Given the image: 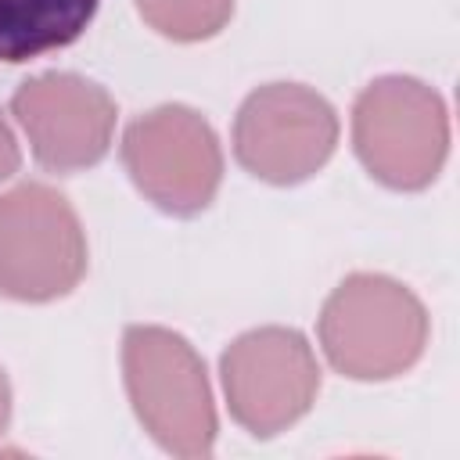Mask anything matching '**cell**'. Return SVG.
I'll return each mask as SVG.
<instances>
[{"label": "cell", "instance_id": "obj_12", "mask_svg": "<svg viewBox=\"0 0 460 460\" xmlns=\"http://www.w3.org/2000/svg\"><path fill=\"white\" fill-rule=\"evenodd\" d=\"M7 417H11V388H7V377L0 370V431L7 428Z\"/></svg>", "mask_w": 460, "mask_h": 460}, {"label": "cell", "instance_id": "obj_5", "mask_svg": "<svg viewBox=\"0 0 460 460\" xmlns=\"http://www.w3.org/2000/svg\"><path fill=\"white\" fill-rule=\"evenodd\" d=\"M122 162L140 194L172 216L208 208L223 180V155L212 126L183 104L140 115L122 137Z\"/></svg>", "mask_w": 460, "mask_h": 460}, {"label": "cell", "instance_id": "obj_2", "mask_svg": "<svg viewBox=\"0 0 460 460\" xmlns=\"http://www.w3.org/2000/svg\"><path fill=\"white\" fill-rule=\"evenodd\" d=\"M129 402L151 438L176 456H205L216 442V410L198 352L165 327H129L122 338Z\"/></svg>", "mask_w": 460, "mask_h": 460}, {"label": "cell", "instance_id": "obj_10", "mask_svg": "<svg viewBox=\"0 0 460 460\" xmlns=\"http://www.w3.org/2000/svg\"><path fill=\"white\" fill-rule=\"evenodd\" d=\"M137 7L155 32L183 43L216 36L234 14V0H137Z\"/></svg>", "mask_w": 460, "mask_h": 460}, {"label": "cell", "instance_id": "obj_7", "mask_svg": "<svg viewBox=\"0 0 460 460\" xmlns=\"http://www.w3.org/2000/svg\"><path fill=\"white\" fill-rule=\"evenodd\" d=\"M320 367L309 341L288 327L241 334L223 352V392L234 420L270 438L295 424L316 399Z\"/></svg>", "mask_w": 460, "mask_h": 460}, {"label": "cell", "instance_id": "obj_11", "mask_svg": "<svg viewBox=\"0 0 460 460\" xmlns=\"http://www.w3.org/2000/svg\"><path fill=\"white\" fill-rule=\"evenodd\" d=\"M18 162H22V155H18L14 133H11V126H7L4 115H0V183L18 169Z\"/></svg>", "mask_w": 460, "mask_h": 460}, {"label": "cell", "instance_id": "obj_6", "mask_svg": "<svg viewBox=\"0 0 460 460\" xmlns=\"http://www.w3.org/2000/svg\"><path fill=\"white\" fill-rule=\"evenodd\" d=\"M338 144L334 108L309 86L270 83L259 86L237 111L234 155L266 183L309 180Z\"/></svg>", "mask_w": 460, "mask_h": 460}, {"label": "cell", "instance_id": "obj_8", "mask_svg": "<svg viewBox=\"0 0 460 460\" xmlns=\"http://www.w3.org/2000/svg\"><path fill=\"white\" fill-rule=\"evenodd\" d=\"M11 111L32 144V155L50 172H79L97 165L115 133V101L104 86L72 75L47 72L18 86Z\"/></svg>", "mask_w": 460, "mask_h": 460}, {"label": "cell", "instance_id": "obj_1", "mask_svg": "<svg viewBox=\"0 0 460 460\" xmlns=\"http://www.w3.org/2000/svg\"><path fill=\"white\" fill-rule=\"evenodd\" d=\"M428 341L424 305L410 288L356 273L334 288L320 313V345L334 370L356 381H385L410 370Z\"/></svg>", "mask_w": 460, "mask_h": 460}, {"label": "cell", "instance_id": "obj_3", "mask_svg": "<svg viewBox=\"0 0 460 460\" xmlns=\"http://www.w3.org/2000/svg\"><path fill=\"white\" fill-rule=\"evenodd\" d=\"M352 144L374 180L420 190L438 176L449 151L446 104L420 79L385 75L352 108Z\"/></svg>", "mask_w": 460, "mask_h": 460}, {"label": "cell", "instance_id": "obj_9", "mask_svg": "<svg viewBox=\"0 0 460 460\" xmlns=\"http://www.w3.org/2000/svg\"><path fill=\"white\" fill-rule=\"evenodd\" d=\"M101 0H0V61L18 65L75 43Z\"/></svg>", "mask_w": 460, "mask_h": 460}, {"label": "cell", "instance_id": "obj_4", "mask_svg": "<svg viewBox=\"0 0 460 460\" xmlns=\"http://www.w3.org/2000/svg\"><path fill=\"white\" fill-rule=\"evenodd\" d=\"M86 273L79 216L47 183H22L0 194V291L18 302L68 295Z\"/></svg>", "mask_w": 460, "mask_h": 460}]
</instances>
